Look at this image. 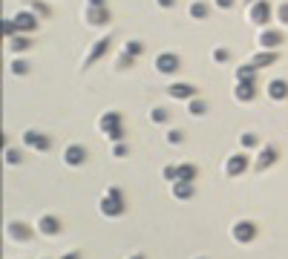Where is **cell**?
<instances>
[{
    "instance_id": "1",
    "label": "cell",
    "mask_w": 288,
    "mask_h": 259,
    "mask_svg": "<svg viewBox=\"0 0 288 259\" xmlns=\"http://www.w3.org/2000/svg\"><path fill=\"white\" fill-rule=\"evenodd\" d=\"M127 210V202H124V193H121V187H110L104 199H101V213L104 216H121Z\"/></svg>"
},
{
    "instance_id": "2",
    "label": "cell",
    "mask_w": 288,
    "mask_h": 259,
    "mask_svg": "<svg viewBox=\"0 0 288 259\" xmlns=\"http://www.w3.org/2000/svg\"><path fill=\"white\" fill-rule=\"evenodd\" d=\"M101 130H104V135L107 138H113V141H118L121 144V138H124V127H121V112H104V118H101Z\"/></svg>"
},
{
    "instance_id": "3",
    "label": "cell",
    "mask_w": 288,
    "mask_h": 259,
    "mask_svg": "<svg viewBox=\"0 0 288 259\" xmlns=\"http://www.w3.org/2000/svg\"><path fill=\"white\" fill-rule=\"evenodd\" d=\"M23 144H26V147H32V150H38V153H46V150L52 147V138H49V135H43V132L29 130V132L23 135Z\"/></svg>"
},
{
    "instance_id": "4",
    "label": "cell",
    "mask_w": 288,
    "mask_h": 259,
    "mask_svg": "<svg viewBox=\"0 0 288 259\" xmlns=\"http://www.w3.org/2000/svg\"><path fill=\"white\" fill-rule=\"evenodd\" d=\"M233 239L242 242V245L254 242L256 239V225L254 222H248V219H245V222H236V225H233Z\"/></svg>"
},
{
    "instance_id": "5",
    "label": "cell",
    "mask_w": 288,
    "mask_h": 259,
    "mask_svg": "<svg viewBox=\"0 0 288 259\" xmlns=\"http://www.w3.org/2000/svg\"><path fill=\"white\" fill-rule=\"evenodd\" d=\"M248 167H251V162H248L245 153H233V156L228 159V164H225V173H228V176H242Z\"/></svg>"
},
{
    "instance_id": "6",
    "label": "cell",
    "mask_w": 288,
    "mask_h": 259,
    "mask_svg": "<svg viewBox=\"0 0 288 259\" xmlns=\"http://www.w3.org/2000/svg\"><path fill=\"white\" fill-rule=\"evenodd\" d=\"M167 95L179 98V101H193V98L199 95V90H196L193 84H170V87H167Z\"/></svg>"
},
{
    "instance_id": "7",
    "label": "cell",
    "mask_w": 288,
    "mask_h": 259,
    "mask_svg": "<svg viewBox=\"0 0 288 259\" xmlns=\"http://www.w3.org/2000/svg\"><path fill=\"white\" fill-rule=\"evenodd\" d=\"M156 69H159L161 75H173V72L179 69V55H173V52H161L159 58H156Z\"/></svg>"
},
{
    "instance_id": "8",
    "label": "cell",
    "mask_w": 288,
    "mask_h": 259,
    "mask_svg": "<svg viewBox=\"0 0 288 259\" xmlns=\"http://www.w3.org/2000/svg\"><path fill=\"white\" fill-rule=\"evenodd\" d=\"M64 162L69 164V167H81V164L87 162V150H84L81 144H69L64 150Z\"/></svg>"
},
{
    "instance_id": "9",
    "label": "cell",
    "mask_w": 288,
    "mask_h": 259,
    "mask_svg": "<svg viewBox=\"0 0 288 259\" xmlns=\"http://www.w3.org/2000/svg\"><path fill=\"white\" fill-rule=\"evenodd\" d=\"M251 20H254V23H268V20H271V3H268V0L254 3V9H251Z\"/></svg>"
},
{
    "instance_id": "10",
    "label": "cell",
    "mask_w": 288,
    "mask_h": 259,
    "mask_svg": "<svg viewBox=\"0 0 288 259\" xmlns=\"http://www.w3.org/2000/svg\"><path fill=\"white\" fill-rule=\"evenodd\" d=\"M12 20H15V26H18L20 32H35V26H38V18L29 15V12H18Z\"/></svg>"
},
{
    "instance_id": "11",
    "label": "cell",
    "mask_w": 288,
    "mask_h": 259,
    "mask_svg": "<svg viewBox=\"0 0 288 259\" xmlns=\"http://www.w3.org/2000/svg\"><path fill=\"white\" fill-rule=\"evenodd\" d=\"M265 90H268V95L274 98V101H286V98H288V81L277 78V81H271Z\"/></svg>"
},
{
    "instance_id": "12",
    "label": "cell",
    "mask_w": 288,
    "mask_h": 259,
    "mask_svg": "<svg viewBox=\"0 0 288 259\" xmlns=\"http://www.w3.org/2000/svg\"><path fill=\"white\" fill-rule=\"evenodd\" d=\"M280 159V153H277V147H262V153H259V159H256V170H265V167H271V164Z\"/></svg>"
},
{
    "instance_id": "13",
    "label": "cell",
    "mask_w": 288,
    "mask_h": 259,
    "mask_svg": "<svg viewBox=\"0 0 288 259\" xmlns=\"http://www.w3.org/2000/svg\"><path fill=\"white\" fill-rule=\"evenodd\" d=\"M259 43H262L265 49H277V46L283 43V35L274 32V29H265V32L259 35Z\"/></svg>"
},
{
    "instance_id": "14",
    "label": "cell",
    "mask_w": 288,
    "mask_h": 259,
    "mask_svg": "<svg viewBox=\"0 0 288 259\" xmlns=\"http://www.w3.org/2000/svg\"><path fill=\"white\" fill-rule=\"evenodd\" d=\"M9 236L18 239V242H26V239H32V230L23 225V222H12L9 225Z\"/></svg>"
},
{
    "instance_id": "15",
    "label": "cell",
    "mask_w": 288,
    "mask_h": 259,
    "mask_svg": "<svg viewBox=\"0 0 288 259\" xmlns=\"http://www.w3.org/2000/svg\"><path fill=\"white\" fill-rule=\"evenodd\" d=\"M107 49H110V37H104V40H98L96 46H93V52H90V58H87V66H93L98 58H104L107 55Z\"/></svg>"
},
{
    "instance_id": "16",
    "label": "cell",
    "mask_w": 288,
    "mask_h": 259,
    "mask_svg": "<svg viewBox=\"0 0 288 259\" xmlns=\"http://www.w3.org/2000/svg\"><path fill=\"white\" fill-rule=\"evenodd\" d=\"M38 227H40V233H46V236H55V233L61 230V222H58L55 216H43V219L38 222Z\"/></svg>"
},
{
    "instance_id": "17",
    "label": "cell",
    "mask_w": 288,
    "mask_h": 259,
    "mask_svg": "<svg viewBox=\"0 0 288 259\" xmlns=\"http://www.w3.org/2000/svg\"><path fill=\"white\" fill-rule=\"evenodd\" d=\"M233 95L239 101H254L256 98V84H236V92Z\"/></svg>"
},
{
    "instance_id": "18",
    "label": "cell",
    "mask_w": 288,
    "mask_h": 259,
    "mask_svg": "<svg viewBox=\"0 0 288 259\" xmlns=\"http://www.w3.org/2000/svg\"><path fill=\"white\" fill-rule=\"evenodd\" d=\"M254 75H256V66L254 64L239 66V69H236V81H239V84H254Z\"/></svg>"
},
{
    "instance_id": "19",
    "label": "cell",
    "mask_w": 288,
    "mask_h": 259,
    "mask_svg": "<svg viewBox=\"0 0 288 259\" xmlns=\"http://www.w3.org/2000/svg\"><path fill=\"white\" fill-rule=\"evenodd\" d=\"M193 190H196L193 182H176V185H173V196H176V199H191Z\"/></svg>"
},
{
    "instance_id": "20",
    "label": "cell",
    "mask_w": 288,
    "mask_h": 259,
    "mask_svg": "<svg viewBox=\"0 0 288 259\" xmlns=\"http://www.w3.org/2000/svg\"><path fill=\"white\" fill-rule=\"evenodd\" d=\"M87 18H90V23H107V20H110V12H107V6H104V9H90V12H87Z\"/></svg>"
},
{
    "instance_id": "21",
    "label": "cell",
    "mask_w": 288,
    "mask_h": 259,
    "mask_svg": "<svg viewBox=\"0 0 288 259\" xmlns=\"http://www.w3.org/2000/svg\"><path fill=\"white\" fill-rule=\"evenodd\" d=\"M29 46H32L29 37H12V40H9V49H12V52H26Z\"/></svg>"
},
{
    "instance_id": "22",
    "label": "cell",
    "mask_w": 288,
    "mask_h": 259,
    "mask_svg": "<svg viewBox=\"0 0 288 259\" xmlns=\"http://www.w3.org/2000/svg\"><path fill=\"white\" fill-rule=\"evenodd\" d=\"M179 182H196V167L193 164H182L179 167Z\"/></svg>"
},
{
    "instance_id": "23",
    "label": "cell",
    "mask_w": 288,
    "mask_h": 259,
    "mask_svg": "<svg viewBox=\"0 0 288 259\" xmlns=\"http://www.w3.org/2000/svg\"><path fill=\"white\" fill-rule=\"evenodd\" d=\"M188 112H191V115H205V112H208V104H205V101H196V98H193L191 107H188Z\"/></svg>"
},
{
    "instance_id": "24",
    "label": "cell",
    "mask_w": 288,
    "mask_h": 259,
    "mask_svg": "<svg viewBox=\"0 0 288 259\" xmlns=\"http://www.w3.org/2000/svg\"><path fill=\"white\" fill-rule=\"evenodd\" d=\"M274 61H277V55L274 52H265V55H256L254 58V66L259 69V66H268V64H274Z\"/></svg>"
},
{
    "instance_id": "25",
    "label": "cell",
    "mask_w": 288,
    "mask_h": 259,
    "mask_svg": "<svg viewBox=\"0 0 288 259\" xmlns=\"http://www.w3.org/2000/svg\"><path fill=\"white\" fill-rule=\"evenodd\" d=\"M124 52L135 58V55H141V52H144V43H141V40H130L127 46H124Z\"/></svg>"
},
{
    "instance_id": "26",
    "label": "cell",
    "mask_w": 288,
    "mask_h": 259,
    "mask_svg": "<svg viewBox=\"0 0 288 259\" xmlns=\"http://www.w3.org/2000/svg\"><path fill=\"white\" fill-rule=\"evenodd\" d=\"M161 176H164L167 182H173V185H176V182H179V167H173V164H167V167L161 170Z\"/></svg>"
},
{
    "instance_id": "27",
    "label": "cell",
    "mask_w": 288,
    "mask_h": 259,
    "mask_svg": "<svg viewBox=\"0 0 288 259\" xmlns=\"http://www.w3.org/2000/svg\"><path fill=\"white\" fill-rule=\"evenodd\" d=\"M150 118H153V121H156V124H164V121H167V118H170V112H167V110H161V107H156V110H153V112H150Z\"/></svg>"
},
{
    "instance_id": "28",
    "label": "cell",
    "mask_w": 288,
    "mask_h": 259,
    "mask_svg": "<svg viewBox=\"0 0 288 259\" xmlns=\"http://www.w3.org/2000/svg\"><path fill=\"white\" fill-rule=\"evenodd\" d=\"M191 15L193 18H208V6L205 3H191Z\"/></svg>"
},
{
    "instance_id": "29",
    "label": "cell",
    "mask_w": 288,
    "mask_h": 259,
    "mask_svg": "<svg viewBox=\"0 0 288 259\" xmlns=\"http://www.w3.org/2000/svg\"><path fill=\"white\" fill-rule=\"evenodd\" d=\"M3 32H6V37H9V40H12V37H18V32H20V29L15 26V20H3Z\"/></svg>"
},
{
    "instance_id": "30",
    "label": "cell",
    "mask_w": 288,
    "mask_h": 259,
    "mask_svg": "<svg viewBox=\"0 0 288 259\" xmlns=\"http://www.w3.org/2000/svg\"><path fill=\"white\" fill-rule=\"evenodd\" d=\"M239 141H242V147H256V144H259V138H256L254 132H245V135H239Z\"/></svg>"
},
{
    "instance_id": "31",
    "label": "cell",
    "mask_w": 288,
    "mask_h": 259,
    "mask_svg": "<svg viewBox=\"0 0 288 259\" xmlns=\"http://www.w3.org/2000/svg\"><path fill=\"white\" fill-rule=\"evenodd\" d=\"M12 72H15V75H26V72H29V64H26V61H12Z\"/></svg>"
},
{
    "instance_id": "32",
    "label": "cell",
    "mask_w": 288,
    "mask_h": 259,
    "mask_svg": "<svg viewBox=\"0 0 288 259\" xmlns=\"http://www.w3.org/2000/svg\"><path fill=\"white\" fill-rule=\"evenodd\" d=\"M6 164H20V153L18 150H6Z\"/></svg>"
},
{
    "instance_id": "33",
    "label": "cell",
    "mask_w": 288,
    "mask_h": 259,
    "mask_svg": "<svg viewBox=\"0 0 288 259\" xmlns=\"http://www.w3.org/2000/svg\"><path fill=\"white\" fill-rule=\"evenodd\" d=\"M228 58H230V52H228V49H213V61H219V64H222V61H228Z\"/></svg>"
},
{
    "instance_id": "34",
    "label": "cell",
    "mask_w": 288,
    "mask_h": 259,
    "mask_svg": "<svg viewBox=\"0 0 288 259\" xmlns=\"http://www.w3.org/2000/svg\"><path fill=\"white\" fill-rule=\"evenodd\" d=\"M167 141H170V144H182V132H179V130H170V132H167Z\"/></svg>"
},
{
    "instance_id": "35",
    "label": "cell",
    "mask_w": 288,
    "mask_h": 259,
    "mask_svg": "<svg viewBox=\"0 0 288 259\" xmlns=\"http://www.w3.org/2000/svg\"><path fill=\"white\" fill-rule=\"evenodd\" d=\"M277 15H280V23H286L288 26V3H283V6L277 9Z\"/></svg>"
},
{
    "instance_id": "36",
    "label": "cell",
    "mask_w": 288,
    "mask_h": 259,
    "mask_svg": "<svg viewBox=\"0 0 288 259\" xmlns=\"http://www.w3.org/2000/svg\"><path fill=\"white\" fill-rule=\"evenodd\" d=\"M118 66H121V69H124V66H133V55H127V52H124V55L118 58Z\"/></svg>"
},
{
    "instance_id": "37",
    "label": "cell",
    "mask_w": 288,
    "mask_h": 259,
    "mask_svg": "<svg viewBox=\"0 0 288 259\" xmlns=\"http://www.w3.org/2000/svg\"><path fill=\"white\" fill-rule=\"evenodd\" d=\"M113 153H115L118 159H121V156H127V144H115V150H113Z\"/></svg>"
},
{
    "instance_id": "38",
    "label": "cell",
    "mask_w": 288,
    "mask_h": 259,
    "mask_svg": "<svg viewBox=\"0 0 288 259\" xmlns=\"http://www.w3.org/2000/svg\"><path fill=\"white\" fill-rule=\"evenodd\" d=\"M216 6H222V9H230V6H233V0H216Z\"/></svg>"
},
{
    "instance_id": "39",
    "label": "cell",
    "mask_w": 288,
    "mask_h": 259,
    "mask_svg": "<svg viewBox=\"0 0 288 259\" xmlns=\"http://www.w3.org/2000/svg\"><path fill=\"white\" fill-rule=\"evenodd\" d=\"M90 3H93V9H104V3H107V0H90Z\"/></svg>"
},
{
    "instance_id": "40",
    "label": "cell",
    "mask_w": 288,
    "mask_h": 259,
    "mask_svg": "<svg viewBox=\"0 0 288 259\" xmlns=\"http://www.w3.org/2000/svg\"><path fill=\"white\" fill-rule=\"evenodd\" d=\"M173 3H176V0H159V6H164V9H170Z\"/></svg>"
},
{
    "instance_id": "41",
    "label": "cell",
    "mask_w": 288,
    "mask_h": 259,
    "mask_svg": "<svg viewBox=\"0 0 288 259\" xmlns=\"http://www.w3.org/2000/svg\"><path fill=\"white\" fill-rule=\"evenodd\" d=\"M64 259H81V254H78V251H72V254H66Z\"/></svg>"
},
{
    "instance_id": "42",
    "label": "cell",
    "mask_w": 288,
    "mask_h": 259,
    "mask_svg": "<svg viewBox=\"0 0 288 259\" xmlns=\"http://www.w3.org/2000/svg\"><path fill=\"white\" fill-rule=\"evenodd\" d=\"M130 259H144V257H141V254H135V257H130Z\"/></svg>"
}]
</instances>
